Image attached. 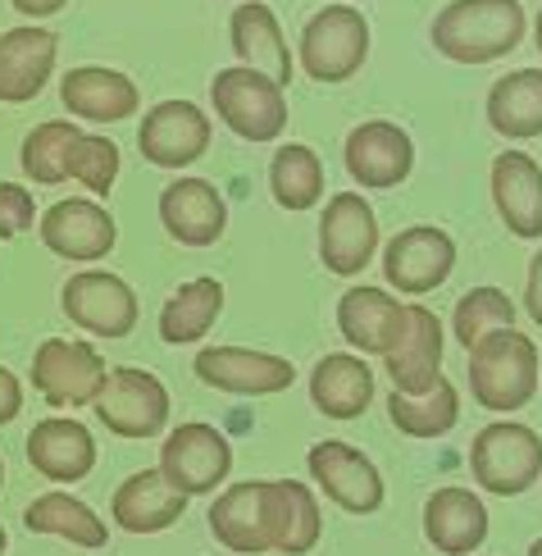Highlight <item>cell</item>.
Returning a JSON list of instances; mask_svg holds the SVG:
<instances>
[{
    "mask_svg": "<svg viewBox=\"0 0 542 556\" xmlns=\"http://www.w3.org/2000/svg\"><path fill=\"white\" fill-rule=\"evenodd\" d=\"M520 0H452L433 18V46L452 64H492L525 41Z\"/></svg>",
    "mask_w": 542,
    "mask_h": 556,
    "instance_id": "cell-1",
    "label": "cell"
},
{
    "mask_svg": "<svg viewBox=\"0 0 542 556\" xmlns=\"http://www.w3.org/2000/svg\"><path fill=\"white\" fill-rule=\"evenodd\" d=\"M538 342L520 329H497L469 346V392L492 415L525 410L538 392Z\"/></svg>",
    "mask_w": 542,
    "mask_h": 556,
    "instance_id": "cell-2",
    "label": "cell"
},
{
    "mask_svg": "<svg viewBox=\"0 0 542 556\" xmlns=\"http://www.w3.org/2000/svg\"><path fill=\"white\" fill-rule=\"evenodd\" d=\"M469 475L492 497H520L542 479V438L520 420H492L469 443Z\"/></svg>",
    "mask_w": 542,
    "mask_h": 556,
    "instance_id": "cell-3",
    "label": "cell"
},
{
    "mask_svg": "<svg viewBox=\"0 0 542 556\" xmlns=\"http://www.w3.org/2000/svg\"><path fill=\"white\" fill-rule=\"evenodd\" d=\"M369 60V23L361 10L351 5H328L311 14V23L301 28L297 64L311 83H346L356 78Z\"/></svg>",
    "mask_w": 542,
    "mask_h": 556,
    "instance_id": "cell-4",
    "label": "cell"
},
{
    "mask_svg": "<svg viewBox=\"0 0 542 556\" xmlns=\"http://www.w3.org/2000/svg\"><path fill=\"white\" fill-rule=\"evenodd\" d=\"M210 101H215V114L224 119L228 132H238L242 142H274L288 128V97L282 87L269 83L255 68H219L210 78Z\"/></svg>",
    "mask_w": 542,
    "mask_h": 556,
    "instance_id": "cell-5",
    "label": "cell"
},
{
    "mask_svg": "<svg viewBox=\"0 0 542 556\" xmlns=\"http://www.w3.org/2000/svg\"><path fill=\"white\" fill-rule=\"evenodd\" d=\"M110 369L101 352L83 338H46L33 356V388L46 406L55 410H83L101 397Z\"/></svg>",
    "mask_w": 542,
    "mask_h": 556,
    "instance_id": "cell-6",
    "label": "cell"
},
{
    "mask_svg": "<svg viewBox=\"0 0 542 556\" xmlns=\"http://www.w3.org/2000/svg\"><path fill=\"white\" fill-rule=\"evenodd\" d=\"M155 470L169 479L178 493H187V497L215 493L219 483L232 475V443H228V433H219L215 425L187 420V425L164 433Z\"/></svg>",
    "mask_w": 542,
    "mask_h": 556,
    "instance_id": "cell-7",
    "label": "cell"
},
{
    "mask_svg": "<svg viewBox=\"0 0 542 556\" xmlns=\"http://www.w3.org/2000/svg\"><path fill=\"white\" fill-rule=\"evenodd\" d=\"M60 311L74 319V329L91 338H128L137 329V292L110 269H78L60 288Z\"/></svg>",
    "mask_w": 542,
    "mask_h": 556,
    "instance_id": "cell-8",
    "label": "cell"
},
{
    "mask_svg": "<svg viewBox=\"0 0 542 556\" xmlns=\"http://www.w3.org/2000/svg\"><path fill=\"white\" fill-rule=\"evenodd\" d=\"M305 470L319 483V493L346 516H374L383 506V475L361 447L324 438L305 452Z\"/></svg>",
    "mask_w": 542,
    "mask_h": 556,
    "instance_id": "cell-9",
    "label": "cell"
},
{
    "mask_svg": "<svg viewBox=\"0 0 542 556\" xmlns=\"http://www.w3.org/2000/svg\"><path fill=\"white\" fill-rule=\"evenodd\" d=\"M91 406H97V420L114 438H133V443L137 438H155L169 425V392H164V383L155 375L133 369V365L110 369L101 397Z\"/></svg>",
    "mask_w": 542,
    "mask_h": 556,
    "instance_id": "cell-10",
    "label": "cell"
},
{
    "mask_svg": "<svg viewBox=\"0 0 542 556\" xmlns=\"http://www.w3.org/2000/svg\"><path fill=\"white\" fill-rule=\"evenodd\" d=\"M37 233L51 256L74 265H97L119 242V224H114V215L97 197H64L41 215Z\"/></svg>",
    "mask_w": 542,
    "mask_h": 556,
    "instance_id": "cell-11",
    "label": "cell"
},
{
    "mask_svg": "<svg viewBox=\"0 0 542 556\" xmlns=\"http://www.w3.org/2000/svg\"><path fill=\"white\" fill-rule=\"evenodd\" d=\"M379 256V215L361 192H333L319 215V261L328 274H361Z\"/></svg>",
    "mask_w": 542,
    "mask_h": 556,
    "instance_id": "cell-12",
    "label": "cell"
},
{
    "mask_svg": "<svg viewBox=\"0 0 542 556\" xmlns=\"http://www.w3.org/2000/svg\"><path fill=\"white\" fill-rule=\"evenodd\" d=\"M456 269V242L446 228L433 224H415L402 228L388 247H383V278L388 288L406 292V296H429L438 292Z\"/></svg>",
    "mask_w": 542,
    "mask_h": 556,
    "instance_id": "cell-13",
    "label": "cell"
},
{
    "mask_svg": "<svg viewBox=\"0 0 542 556\" xmlns=\"http://www.w3.org/2000/svg\"><path fill=\"white\" fill-rule=\"evenodd\" d=\"M192 375L205 388L232 392V397H274L288 392L297 369L288 356L274 352H251V346H201L192 361Z\"/></svg>",
    "mask_w": 542,
    "mask_h": 556,
    "instance_id": "cell-14",
    "label": "cell"
},
{
    "mask_svg": "<svg viewBox=\"0 0 542 556\" xmlns=\"http://www.w3.org/2000/svg\"><path fill=\"white\" fill-rule=\"evenodd\" d=\"M210 128L205 110L192 105V101H160L147 110V119L137 128V147H141V160L155 169H187L210 151Z\"/></svg>",
    "mask_w": 542,
    "mask_h": 556,
    "instance_id": "cell-15",
    "label": "cell"
},
{
    "mask_svg": "<svg viewBox=\"0 0 542 556\" xmlns=\"http://www.w3.org/2000/svg\"><path fill=\"white\" fill-rule=\"evenodd\" d=\"M346 174L361 182L365 192H388L402 188L415 169V142L402 124L392 119H365L346 132Z\"/></svg>",
    "mask_w": 542,
    "mask_h": 556,
    "instance_id": "cell-16",
    "label": "cell"
},
{
    "mask_svg": "<svg viewBox=\"0 0 542 556\" xmlns=\"http://www.w3.org/2000/svg\"><path fill=\"white\" fill-rule=\"evenodd\" d=\"M442 319L429 306H406L402 311V329H396L383 369L392 379V392H406V397H419L442 379Z\"/></svg>",
    "mask_w": 542,
    "mask_h": 556,
    "instance_id": "cell-17",
    "label": "cell"
},
{
    "mask_svg": "<svg viewBox=\"0 0 542 556\" xmlns=\"http://www.w3.org/2000/svg\"><path fill=\"white\" fill-rule=\"evenodd\" d=\"M160 224L182 247H215L228 228V201L205 178H174L160 192Z\"/></svg>",
    "mask_w": 542,
    "mask_h": 556,
    "instance_id": "cell-18",
    "label": "cell"
},
{
    "mask_svg": "<svg viewBox=\"0 0 542 556\" xmlns=\"http://www.w3.org/2000/svg\"><path fill=\"white\" fill-rule=\"evenodd\" d=\"M28 466L51 483H83L97 470V438L83 420L46 415L28 433Z\"/></svg>",
    "mask_w": 542,
    "mask_h": 556,
    "instance_id": "cell-19",
    "label": "cell"
},
{
    "mask_svg": "<svg viewBox=\"0 0 542 556\" xmlns=\"http://www.w3.org/2000/svg\"><path fill=\"white\" fill-rule=\"evenodd\" d=\"M492 205L515 238H542V165L525 151H502L488 169Z\"/></svg>",
    "mask_w": 542,
    "mask_h": 556,
    "instance_id": "cell-20",
    "label": "cell"
},
{
    "mask_svg": "<svg viewBox=\"0 0 542 556\" xmlns=\"http://www.w3.org/2000/svg\"><path fill=\"white\" fill-rule=\"evenodd\" d=\"M55 55H60V37L51 28H41V23L0 33V101L5 105L33 101L51 83Z\"/></svg>",
    "mask_w": 542,
    "mask_h": 556,
    "instance_id": "cell-21",
    "label": "cell"
},
{
    "mask_svg": "<svg viewBox=\"0 0 542 556\" xmlns=\"http://www.w3.org/2000/svg\"><path fill=\"white\" fill-rule=\"evenodd\" d=\"M60 101L74 119L87 124H119L133 119L137 105H141V91L128 74L119 68H105V64H78L68 68L64 83H60Z\"/></svg>",
    "mask_w": 542,
    "mask_h": 556,
    "instance_id": "cell-22",
    "label": "cell"
},
{
    "mask_svg": "<svg viewBox=\"0 0 542 556\" xmlns=\"http://www.w3.org/2000/svg\"><path fill=\"white\" fill-rule=\"evenodd\" d=\"M210 534L219 539L232 556H269V502H265V479L232 483L215 502H210Z\"/></svg>",
    "mask_w": 542,
    "mask_h": 556,
    "instance_id": "cell-23",
    "label": "cell"
},
{
    "mask_svg": "<svg viewBox=\"0 0 542 556\" xmlns=\"http://www.w3.org/2000/svg\"><path fill=\"white\" fill-rule=\"evenodd\" d=\"M187 511V493H178L160 470H137L128 475L110 497V520L124 534H164L174 529Z\"/></svg>",
    "mask_w": 542,
    "mask_h": 556,
    "instance_id": "cell-24",
    "label": "cell"
},
{
    "mask_svg": "<svg viewBox=\"0 0 542 556\" xmlns=\"http://www.w3.org/2000/svg\"><path fill=\"white\" fill-rule=\"evenodd\" d=\"M424 539L442 556H475L488 543V506L475 489H438L424 502Z\"/></svg>",
    "mask_w": 542,
    "mask_h": 556,
    "instance_id": "cell-25",
    "label": "cell"
},
{
    "mask_svg": "<svg viewBox=\"0 0 542 556\" xmlns=\"http://www.w3.org/2000/svg\"><path fill=\"white\" fill-rule=\"evenodd\" d=\"M228 41H232V51H238L242 68H255V74H265L278 87L292 83V51H288V37H282V28H278V18H274L269 5L251 0V5L232 10Z\"/></svg>",
    "mask_w": 542,
    "mask_h": 556,
    "instance_id": "cell-26",
    "label": "cell"
},
{
    "mask_svg": "<svg viewBox=\"0 0 542 556\" xmlns=\"http://www.w3.org/2000/svg\"><path fill=\"white\" fill-rule=\"evenodd\" d=\"M269 502V543L278 556H305L324 539V516L315 493L297 479H265Z\"/></svg>",
    "mask_w": 542,
    "mask_h": 556,
    "instance_id": "cell-27",
    "label": "cell"
},
{
    "mask_svg": "<svg viewBox=\"0 0 542 556\" xmlns=\"http://www.w3.org/2000/svg\"><path fill=\"white\" fill-rule=\"evenodd\" d=\"M311 402L328 420H356L374 402V369L356 352H333L311 369Z\"/></svg>",
    "mask_w": 542,
    "mask_h": 556,
    "instance_id": "cell-28",
    "label": "cell"
},
{
    "mask_svg": "<svg viewBox=\"0 0 542 556\" xmlns=\"http://www.w3.org/2000/svg\"><path fill=\"white\" fill-rule=\"evenodd\" d=\"M402 301L388 288H346L338 301V329L361 356H388V346L402 329Z\"/></svg>",
    "mask_w": 542,
    "mask_h": 556,
    "instance_id": "cell-29",
    "label": "cell"
},
{
    "mask_svg": "<svg viewBox=\"0 0 542 556\" xmlns=\"http://www.w3.org/2000/svg\"><path fill=\"white\" fill-rule=\"evenodd\" d=\"M23 525L33 529V534H46V539H64V543H74V547H87V552H97L110 543V525L91 511V506L74 493H64V489H51V493H41L28 502V511H23Z\"/></svg>",
    "mask_w": 542,
    "mask_h": 556,
    "instance_id": "cell-30",
    "label": "cell"
},
{
    "mask_svg": "<svg viewBox=\"0 0 542 556\" xmlns=\"http://www.w3.org/2000/svg\"><path fill=\"white\" fill-rule=\"evenodd\" d=\"M224 315V283L219 278H187L182 288L169 292V301L160 306V338L169 346H187L201 342L215 329V319Z\"/></svg>",
    "mask_w": 542,
    "mask_h": 556,
    "instance_id": "cell-31",
    "label": "cell"
},
{
    "mask_svg": "<svg viewBox=\"0 0 542 556\" xmlns=\"http://www.w3.org/2000/svg\"><path fill=\"white\" fill-rule=\"evenodd\" d=\"M483 114L511 142L542 137V68H515V74L497 78L488 91Z\"/></svg>",
    "mask_w": 542,
    "mask_h": 556,
    "instance_id": "cell-32",
    "label": "cell"
},
{
    "mask_svg": "<svg viewBox=\"0 0 542 556\" xmlns=\"http://www.w3.org/2000/svg\"><path fill=\"white\" fill-rule=\"evenodd\" d=\"M388 420L402 429L406 438H419V443H429V438H442L452 433L456 420H461V397L456 388L438 379L429 392H419V397H406V392H392L388 397Z\"/></svg>",
    "mask_w": 542,
    "mask_h": 556,
    "instance_id": "cell-33",
    "label": "cell"
},
{
    "mask_svg": "<svg viewBox=\"0 0 542 556\" xmlns=\"http://www.w3.org/2000/svg\"><path fill=\"white\" fill-rule=\"evenodd\" d=\"M269 192L282 211H311L324 197V165L311 147L288 142L269 160Z\"/></svg>",
    "mask_w": 542,
    "mask_h": 556,
    "instance_id": "cell-34",
    "label": "cell"
},
{
    "mask_svg": "<svg viewBox=\"0 0 542 556\" xmlns=\"http://www.w3.org/2000/svg\"><path fill=\"white\" fill-rule=\"evenodd\" d=\"M83 128L74 119H46L37 124L28 137H23V151H18V165H23V178L41 182V188H60L68 182V147Z\"/></svg>",
    "mask_w": 542,
    "mask_h": 556,
    "instance_id": "cell-35",
    "label": "cell"
},
{
    "mask_svg": "<svg viewBox=\"0 0 542 556\" xmlns=\"http://www.w3.org/2000/svg\"><path fill=\"white\" fill-rule=\"evenodd\" d=\"M497 329H515V301H511L502 288H469V292L456 301V311H452V333H456V342L469 352V346H475L479 338L497 333Z\"/></svg>",
    "mask_w": 542,
    "mask_h": 556,
    "instance_id": "cell-36",
    "label": "cell"
},
{
    "mask_svg": "<svg viewBox=\"0 0 542 556\" xmlns=\"http://www.w3.org/2000/svg\"><path fill=\"white\" fill-rule=\"evenodd\" d=\"M68 178L83 182L91 197H110L114 178H119V147L110 137L78 132L74 147H68Z\"/></svg>",
    "mask_w": 542,
    "mask_h": 556,
    "instance_id": "cell-37",
    "label": "cell"
},
{
    "mask_svg": "<svg viewBox=\"0 0 542 556\" xmlns=\"http://www.w3.org/2000/svg\"><path fill=\"white\" fill-rule=\"evenodd\" d=\"M37 224V197L18 182H0V242H14Z\"/></svg>",
    "mask_w": 542,
    "mask_h": 556,
    "instance_id": "cell-38",
    "label": "cell"
},
{
    "mask_svg": "<svg viewBox=\"0 0 542 556\" xmlns=\"http://www.w3.org/2000/svg\"><path fill=\"white\" fill-rule=\"evenodd\" d=\"M525 311H529V319L542 329V247H538V256L529 261V278H525Z\"/></svg>",
    "mask_w": 542,
    "mask_h": 556,
    "instance_id": "cell-39",
    "label": "cell"
},
{
    "mask_svg": "<svg viewBox=\"0 0 542 556\" xmlns=\"http://www.w3.org/2000/svg\"><path fill=\"white\" fill-rule=\"evenodd\" d=\"M18 410H23V388H18V379L10 375V369L0 365V425H10Z\"/></svg>",
    "mask_w": 542,
    "mask_h": 556,
    "instance_id": "cell-40",
    "label": "cell"
},
{
    "mask_svg": "<svg viewBox=\"0 0 542 556\" xmlns=\"http://www.w3.org/2000/svg\"><path fill=\"white\" fill-rule=\"evenodd\" d=\"M10 5L23 14V18H51V14H60L64 5H68V0H10Z\"/></svg>",
    "mask_w": 542,
    "mask_h": 556,
    "instance_id": "cell-41",
    "label": "cell"
},
{
    "mask_svg": "<svg viewBox=\"0 0 542 556\" xmlns=\"http://www.w3.org/2000/svg\"><path fill=\"white\" fill-rule=\"evenodd\" d=\"M533 41H538V51H542V10H538V23H533Z\"/></svg>",
    "mask_w": 542,
    "mask_h": 556,
    "instance_id": "cell-42",
    "label": "cell"
},
{
    "mask_svg": "<svg viewBox=\"0 0 542 556\" xmlns=\"http://www.w3.org/2000/svg\"><path fill=\"white\" fill-rule=\"evenodd\" d=\"M529 556H542V539H533V543H529Z\"/></svg>",
    "mask_w": 542,
    "mask_h": 556,
    "instance_id": "cell-43",
    "label": "cell"
},
{
    "mask_svg": "<svg viewBox=\"0 0 542 556\" xmlns=\"http://www.w3.org/2000/svg\"><path fill=\"white\" fill-rule=\"evenodd\" d=\"M5 547H10V534H5V529H0V556H5Z\"/></svg>",
    "mask_w": 542,
    "mask_h": 556,
    "instance_id": "cell-44",
    "label": "cell"
},
{
    "mask_svg": "<svg viewBox=\"0 0 542 556\" xmlns=\"http://www.w3.org/2000/svg\"><path fill=\"white\" fill-rule=\"evenodd\" d=\"M0 489H5V460H0Z\"/></svg>",
    "mask_w": 542,
    "mask_h": 556,
    "instance_id": "cell-45",
    "label": "cell"
}]
</instances>
